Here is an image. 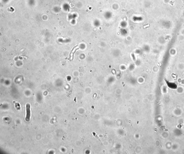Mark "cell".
<instances>
[{"label": "cell", "instance_id": "cell-1", "mask_svg": "<svg viewBox=\"0 0 184 154\" xmlns=\"http://www.w3.org/2000/svg\"><path fill=\"white\" fill-rule=\"evenodd\" d=\"M31 106L29 104H27L26 106V115L25 120L26 121H29L31 117Z\"/></svg>", "mask_w": 184, "mask_h": 154}]
</instances>
